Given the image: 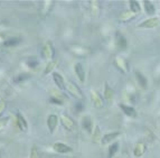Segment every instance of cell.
I'll return each instance as SVG.
<instances>
[{"label": "cell", "mask_w": 160, "mask_h": 158, "mask_svg": "<svg viewBox=\"0 0 160 158\" xmlns=\"http://www.w3.org/2000/svg\"><path fill=\"white\" fill-rule=\"evenodd\" d=\"M54 79H55V82L56 84L58 86H61V88H63V79H62V76H59L58 74H54Z\"/></svg>", "instance_id": "cell-14"}, {"label": "cell", "mask_w": 160, "mask_h": 158, "mask_svg": "<svg viewBox=\"0 0 160 158\" xmlns=\"http://www.w3.org/2000/svg\"><path fill=\"white\" fill-rule=\"evenodd\" d=\"M115 37H117V44H118V46L122 50H125L127 48V40L124 38V36L122 34L118 33L115 34Z\"/></svg>", "instance_id": "cell-2"}, {"label": "cell", "mask_w": 160, "mask_h": 158, "mask_svg": "<svg viewBox=\"0 0 160 158\" xmlns=\"http://www.w3.org/2000/svg\"><path fill=\"white\" fill-rule=\"evenodd\" d=\"M136 75H137V79L139 81V83L141 84V86L142 88H147V79L140 72H136Z\"/></svg>", "instance_id": "cell-7"}, {"label": "cell", "mask_w": 160, "mask_h": 158, "mask_svg": "<svg viewBox=\"0 0 160 158\" xmlns=\"http://www.w3.org/2000/svg\"><path fill=\"white\" fill-rule=\"evenodd\" d=\"M121 109H122V111L125 113L127 115H129V117H136V110H134L132 107H128V105H124V104H121L120 105Z\"/></svg>", "instance_id": "cell-3"}, {"label": "cell", "mask_w": 160, "mask_h": 158, "mask_svg": "<svg viewBox=\"0 0 160 158\" xmlns=\"http://www.w3.org/2000/svg\"><path fill=\"white\" fill-rule=\"evenodd\" d=\"M130 8H131V11L132 13H139L141 10V7H140V5H139V2L138 1H130Z\"/></svg>", "instance_id": "cell-8"}, {"label": "cell", "mask_w": 160, "mask_h": 158, "mask_svg": "<svg viewBox=\"0 0 160 158\" xmlns=\"http://www.w3.org/2000/svg\"><path fill=\"white\" fill-rule=\"evenodd\" d=\"M112 96H113V92H112V90L109 88V85H106V92H105V96H106V99L110 100V99H111Z\"/></svg>", "instance_id": "cell-15"}, {"label": "cell", "mask_w": 160, "mask_h": 158, "mask_svg": "<svg viewBox=\"0 0 160 158\" xmlns=\"http://www.w3.org/2000/svg\"><path fill=\"white\" fill-rule=\"evenodd\" d=\"M118 148H119L118 144H113L112 146H110V149H109V155H110V158H112V156H113L115 152H117Z\"/></svg>", "instance_id": "cell-11"}, {"label": "cell", "mask_w": 160, "mask_h": 158, "mask_svg": "<svg viewBox=\"0 0 160 158\" xmlns=\"http://www.w3.org/2000/svg\"><path fill=\"white\" fill-rule=\"evenodd\" d=\"M54 148H55L56 152H71V148H69V146L64 145V144H61V142H57V144H55V146H54Z\"/></svg>", "instance_id": "cell-4"}, {"label": "cell", "mask_w": 160, "mask_h": 158, "mask_svg": "<svg viewBox=\"0 0 160 158\" xmlns=\"http://www.w3.org/2000/svg\"><path fill=\"white\" fill-rule=\"evenodd\" d=\"M120 135V132H112V134H108V135H105L102 139V142L103 144H108L109 141H111L112 139H114L115 137H118Z\"/></svg>", "instance_id": "cell-5"}, {"label": "cell", "mask_w": 160, "mask_h": 158, "mask_svg": "<svg viewBox=\"0 0 160 158\" xmlns=\"http://www.w3.org/2000/svg\"><path fill=\"white\" fill-rule=\"evenodd\" d=\"M83 126L85 127V129H87L88 131H91L92 122L91 120H90V118H84V120H83Z\"/></svg>", "instance_id": "cell-13"}, {"label": "cell", "mask_w": 160, "mask_h": 158, "mask_svg": "<svg viewBox=\"0 0 160 158\" xmlns=\"http://www.w3.org/2000/svg\"><path fill=\"white\" fill-rule=\"evenodd\" d=\"M56 122H57V118H56L55 115H50V117H49V120H48V125L52 130L54 129V127H55Z\"/></svg>", "instance_id": "cell-12"}, {"label": "cell", "mask_w": 160, "mask_h": 158, "mask_svg": "<svg viewBox=\"0 0 160 158\" xmlns=\"http://www.w3.org/2000/svg\"><path fill=\"white\" fill-rule=\"evenodd\" d=\"M144 8H146V11H147L148 15H154L156 13V9H154V5L150 2V1H144Z\"/></svg>", "instance_id": "cell-6"}, {"label": "cell", "mask_w": 160, "mask_h": 158, "mask_svg": "<svg viewBox=\"0 0 160 158\" xmlns=\"http://www.w3.org/2000/svg\"><path fill=\"white\" fill-rule=\"evenodd\" d=\"M158 24H159V21H158L157 18H151V19H148V20H146L144 23L140 24L139 27H144V28H154V27L158 26Z\"/></svg>", "instance_id": "cell-1"}, {"label": "cell", "mask_w": 160, "mask_h": 158, "mask_svg": "<svg viewBox=\"0 0 160 158\" xmlns=\"http://www.w3.org/2000/svg\"><path fill=\"white\" fill-rule=\"evenodd\" d=\"M144 146L142 145V144H138L137 147H136V149H134V155L137 156V157H139V156H141L142 154L144 152Z\"/></svg>", "instance_id": "cell-9"}, {"label": "cell", "mask_w": 160, "mask_h": 158, "mask_svg": "<svg viewBox=\"0 0 160 158\" xmlns=\"http://www.w3.org/2000/svg\"><path fill=\"white\" fill-rule=\"evenodd\" d=\"M75 70H76V73L79 74L81 81H84V70H83V67H82L81 64H76Z\"/></svg>", "instance_id": "cell-10"}]
</instances>
